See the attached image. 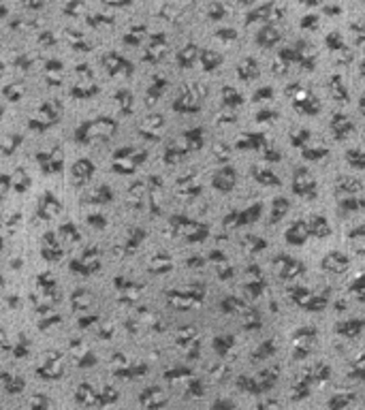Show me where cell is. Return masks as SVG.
Here are the masks:
<instances>
[{
    "mask_svg": "<svg viewBox=\"0 0 365 410\" xmlns=\"http://www.w3.org/2000/svg\"><path fill=\"white\" fill-rule=\"evenodd\" d=\"M94 173V163L88 161V158H82V161H77L73 164V171H71V180L75 186H84L85 182L92 177Z\"/></svg>",
    "mask_w": 365,
    "mask_h": 410,
    "instance_id": "obj_1",
    "label": "cell"
},
{
    "mask_svg": "<svg viewBox=\"0 0 365 410\" xmlns=\"http://www.w3.org/2000/svg\"><path fill=\"white\" fill-rule=\"evenodd\" d=\"M88 220H90V222L94 224V226H105V222H107V220H105L103 216H88Z\"/></svg>",
    "mask_w": 365,
    "mask_h": 410,
    "instance_id": "obj_5",
    "label": "cell"
},
{
    "mask_svg": "<svg viewBox=\"0 0 365 410\" xmlns=\"http://www.w3.org/2000/svg\"><path fill=\"white\" fill-rule=\"evenodd\" d=\"M126 152H128V148H124V150H117V152H115V161H122V163L128 161V154H126ZM143 158H145V156H139V158L135 156V158H131V163H126V164L113 163V169L117 171V173H120V171H122V173H131V171H135V163L143 161Z\"/></svg>",
    "mask_w": 365,
    "mask_h": 410,
    "instance_id": "obj_3",
    "label": "cell"
},
{
    "mask_svg": "<svg viewBox=\"0 0 365 410\" xmlns=\"http://www.w3.org/2000/svg\"><path fill=\"white\" fill-rule=\"evenodd\" d=\"M7 184H9V177H2V180H0V197L4 194V188H7Z\"/></svg>",
    "mask_w": 365,
    "mask_h": 410,
    "instance_id": "obj_6",
    "label": "cell"
},
{
    "mask_svg": "<svg viewBox=\"0 0 365 410\" xmlns=\"http://www.w3.org/2000/svg\"><path fill=\"white\" fill-rule=\"evenodd\" d=\"M88 199L94 201V203H109V201L113 199V194H111L109 186H98L96 191H94V194H90Z\"/></svg>",
    "mask_w": 365,
    "mask_h": 410,
    "instance_id": "obj_4",
    "label": "cell"
},
{
    "mask_svg": "<svg viewBox=\"0 0 365 410\" xmlns=\"http://www.w3.org/2000/svg\"><path fill=\"white\" fill-rule=\"evenodd\" d=\"M0 113H2V109H0Z\"/></svg>",
    "mask_w": 365,
    "mask_h": 410,
    "instance_id": "obj_7",
    "label": "cell"
},
{
    "mask_svg": "<svg viewBox=\"0 0 365 410\" xmlns=\"http://www.w3.org/2000/svg\"><path fill=\"white\" fill-rule=\"evenodd\" d=\"M60 212V201L54 197V194H43V199H41V205H39V214L43 218H52L56 216V214Z\"/></svg>",
    "mask_w": 365,
    "mask_h": 410,
    "instance_id": "obj_2",
    "label": "cell"
}]
</instances>
